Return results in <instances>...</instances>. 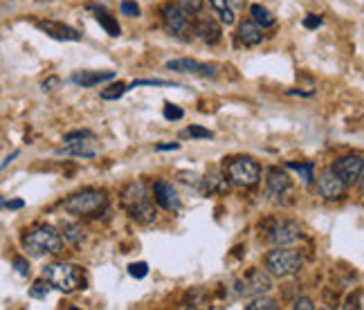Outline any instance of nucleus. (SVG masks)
<instances>
[{
    "instance_id": "nucleus-1",
    "label": "nucleus",
    "mask_w": 364,
    "mask_h": 310,
    "mask_svg": "<svg viewBox=\"0 0 364 310\" xmlns=\"http://www.w3.org/2000/svg\"><path fill=\"white\" fill-rule=\"evenodd\" d=\"M122 207L126 214L137 223H153L155 221V207L151 196L147 193L144 183H131L122 191Z\"/></svg>"
},
{
    "instance_id": "nucleus-2",
    "label": "nucleus",
    "mask_w": 364,
    "mask_h": 310,
    "mask_svg": "<svg viewBox=\"0 0 364 310\" xmlns=\"http://www.w3.org/2000/svg\"><path fill=\"white\" fill-rule=\"evenodd\" d=\"M106 207H108V196H106V191H99V189L76 191L66 202H63V209H66L70 216H76V218L97 216L106 209Z\"/></svg>"
},
{
    "instance_id": "nucleus-3",
    "label": "nucleus",
    "mask_w": 364,
    "mask_h": 310,
    "mask_svg": "<svg viewBox=\"0 0 364 310\" xmlns=\"http://www.w3.org/2000/svg\"><path fill=\"white\" fill-rule=\"evenodd\" d=\"M23 248L28 250L32 256H41V254H59L63 248V236L55 227L41 225L23 236Z\"/></svg>"
},
{
    "instance_id": "nucleus-4",
    "label": "nucleus",
    "mask_w": 364,
    "mask_h": 310,
    "mask_svg": "<svg viewBox=\"0 0 364 310\" xmlns=\"http://www.w3.org/2000/svg\"><path fill=\"white\" fill-rule=\"evenodd\" d=\"M225 176L237 187H256L261 180V166L248 155H239V158L225 160Z\"/></svg>"
},
{
    "instance_id": "nucleus-5",
    "label": "nucleus",
    "mask_w": 364,
    "mask_h": 310,
    "mask_svg": "<svg viewBox=\"0 0 364 310\" xmlns=\"http://www.w3.org/2000/svg\"><path fill=\"white\" fill-rule=\"evenodd\" d=\"M43 277L61 292H74L76 288H84L81 268L72 263H50L43 268Z\"/></svg>"
},
{
    "instance_id": "nucleus-6",
    "label": "nucleus",
    "mask_w": 364,
    "mask_h": 310,
    "mask_svg": "<svg viewBox=\"0 0 364 310\" xmlns=\"http://www.w3.org/2000/svg\"><path fill=\"white\" fill-rule=\"evenodd\" d=\"M304 265V258L297 250L290 248H275L266 254V270L272 277H290L295 272H299V268Z\"/></svg>"
},
{
    "instance_id": "nucleus-7",
    "label": "nucleus",
    "mask_w": 364,
    "mask_h": 310,
    "mask_svg": "<svg viewBox=\"0 0 364 310\" xmlns=\"http://www.w3.org/2000/svg\"><path fill=\"white\" fill-rule=\"evenodd\" d=\"M266 239L275 248H290V245L302 239V227H299L297 221H290V218H277V221L268 225Z\"/></svg>"
},
{
    "instance_id": "nucleus-8",
    "label": "nucleus",
    "mask_w": 364,
    "mask_h": 310,
    "mask_svg": "<svg viewBox=\"0 0 364 310\" xmlns=\"http://www.w3.org/2000/svg\"><path fill=\"white\" fill-rule=\"evenodd\" d=\"M191 14H187L185 9H182L178 3L174 5H164L162 9V23H164V30L171 34V36H178V38H185V34L193 32L191 28V21H189Z\"/></svg>"
},
{
    "instance_id": "nucleus-9",
    "label": "nucleus",
    "mask_w": 364,
    "mask_h": 310,
    "mask_svg": "<svg viewBox=\"0 0 364 310\" xmlns=\"http://www.w3.org/2000/svg\"><path fill=\"white\" fill-rule=\"evenodd\" d=\"M331 169L340 176L346 185H356L364 176V158L362 155H344V158L333 162Z\"/></svg>"
},
{
    "instance_id": "nucleus-10",
    "label": "nucleus",
    "mask_w": 364,
    "mask_h": 310,
    "mask_svg": "<svg viewBox=\"0 0 364 310\" xmlns=\"http://www.w3.org/2000/svg\"><path fill=\"white\" fill-rule=\"evenodd\" d=\"M346 183L333 169H326L317 178V193L324 200H342L346 196Z\"/></svg>"
},
{
    "instance_id": "nucleus-11",
    "label": "nucleus",
    "mask_w": 364,
    "mask_h": 310,
    "mask_svg": "<svg viewBox=\"0 0 364 310\" xmlns=\"http://www.w3.org/2000/svg\"><path fill=\"white\" fill-rule=\"evenodd\" d=\"M153 198L166 212H178L180 209V196H178L176 187L169 185V183H162V180L153 185Z\"/></svg>"
},
{
    "instance_id": "nucleus-12",
    "label": "nucleus",
    "mask_w": 364,
    "mask_h": 310,
    "mask_svg": "<svg viewBox=\"0 0 364 310\" xmlns=\"http://www.w3.org/2000/svg\"><path fill=\"white\" fill-rule=\"evenodd\" d=\"M290 189H292L290 178L285 176L281 169H270V171H268V178H266V191H268V196H270V198L281 200Z\"/></svg>"
},
{
    "instance_id": "nucleus-13",
    "label": "nucleus",
    "mask_w": 364,
    "mask_h": 310,
    "mask_svg": "<svg viewBox=\"0 0 364 310\" xmlns=\"http://www.w3.org/2000/svg\"><path fill=\"white\" fill-rule=\"evenodd\" d=\"M38 30L45 32L50 38H57V41H81V34L68 28L66 23H59V21H38Z\"/></svg>"
},
{
    "instance_id": "nucleus-14",
    "label": "nucleus",
    "mask_w": 364,
    "mask_h": 310,
    "mask_svg": "<svg viewBox=\"0 0 364 310\" xmlns=\"http://www.w3.org/2000/svg\"><path fill=\"white\" fill-rule=\"evenodd\" d=\"M57 155H68V158H84V160H93L97 155L95 139H84V142H70V144L61 147Z\"/></svg>"
},
{
    "instance_id": "nucleus-15",
    "label": "nucleus",
    "mask_w": 364,
    "mask_h": 310,
    "mask_svg": "<svg viewBox=\"0 0 364 310\" xmlns=\"http://www.w3.org/2000/svg\"><path fill=\"white\" fill-rule=\"evenodd\" d=\"M239 41L245 47H254L263 41V28L254 21H243L239 25Z\"/></svg>"
},
{
    "instance_id": "nucleus-16",
    "label": "nucleus",
    "mask_w": 364,
    "mask_h": 310,
    "mask_svg": "<svg viewBox=\"0 0 364 310\" xmlns=\"http://www.w3.org/2000/svg\"><path fill=\"white\" fill-rule=\"evenodd\" d=\"M115 79V70H97V72H76L70 76V81L81 86V88H93V86H99L103 81H110Z\"/></svg>"
},
{
    "instance_id": "nucleus-17",
    "label": "nucleus",
    "mask_w": 364,
    "mask_h": 310,
    "mask_svg": "<svg viewBox=\"0 0 364 310\" xmlns=\"http://www.w3.org/2000/svg\"><path fill=\"white\" fill-rule=\"evenodd\" d=\"M193 34H196L200 41L205 43H216L220 38V25L214 18H198L196 25H193Z\"/></svg>"
},
{
    "instance_id": "nucleus-18",
    "label": "nucleus",
    "mask_w": 364,
    "mask_h": 310,
    "mask_svg": "<svg viewBox=\"0 0 364 310\" xmlns=\"http://www.w3.org/2000/svg\"><path fill=\"white\" fill-rule=\"evenodd\" d=\"M245 290L248 292H258L263 294L272 288V275L268 272V270H252V272L245 277Z\"/></svg>"
},
{
    "instance_id": "nucleus-19",
    "label": "nucleus",
    "mask_w": 364,
    "mask_h": 310,
    "mask_svg": "<svg viewBox=\"0 0 364 310\" xmlns=\"http://www.w3.org/2000/svg\"><path fill=\"white\" fill-rule=\"evenodd\" d=\"M88 9H90V11H95V18H97V23H99L101 28L106 30L110 36H120V34H122L120 23H117V18H115V16H110L106 9H99V7H93V5H90Z\"/></svg>"
},
{
    "instance_id": "nucleus-20",
    "label": "nucleus",
    "mask_w": 364,
    "mask_h": 310,
    "mask_svg": "<svg viewBox=\"0 0 364 310\" xmlns=\"http://www.w3.org/2000/svg\"><path fill=\"white\" fill-rule=\"evenodd\" d=\"M166 70L180 72V74H200L203 63H198L196 59H174L166 63Z\"/></svg>"
},
{
    "instance_id": "nucleus-21",
    "label": "nucleus",
    "mask_w": 364,
    "mask_h": 310,
    "mask_svg": "<svg viewBox=\"0 0 364 310\" xmlns=\"http://www.w3.org/2000/svg\"><path fill=\"white\" fill-rule=\"evenodd\" d=\"M210 5L214 9V14L218 16V21L223 25H234L237 23V16H234V9L229 7L227 0H210Z\"/></svg>"
},
{
    "instance_id": "nucleus-22",
    "label": "nucleus",
    "mask_w": 364,
    "mask_h": 310,
    "mask_svg": "<svg viewBox=\"0 0 364 310\" xmlns=\"http://www.w3.org/2000/svg\"><path fill=\"white\" fill-rule=\"evenodd\" d=\"M285 169L297 171L304 185H310L315 180V162H285Z\"/></svg>"
},
{
    "instance_id": "nucleus-23",
    "label": "nucleus",
    "mask_w": 364,
    "mask_h": 310,
    "mask_svg": "<svg viewBox=\"0 0 364 310\" xmlns=\"http://www.w3.org/2000/svg\"><path fill=\"white\" fill-rule=\"evenodd\" d=\"M250 16H252L254 23L261 25L263 30H266V28H275V23H277V18L272 16L263 5H252V7H250Z\"/></svg>"
},
{
    "instance_id": "nucleus-24",
    "label": "nucleus",
    "mask_w": 364,
    "mask_h": 310,
    "mask_svg": "<svg viewBox=\"0 0 364 310\" xmlns=\"http://www.w3.org/2000/svg\"><path fill=\"white\" fill-rule=\"evenodd\" d=\"M227 176H220V173H210L205 178V189L207 191H225L227 189Z\"/></svg>"
},
{
    "instance_id": "nucleus-25",
    "label": "nucleus",
    "mask_w": 364,
    "mask_h": 310,
    "mask_svg": "<svg viewBox=\"0 0 364 310\" xmlns=\"http://www.w3.org/2000/svg\"><path fill=\"white\" fill-rule=\"evenodd\" d=\"M55 288L52 286V283L43 277V279H38V281H34L32 286H30V297H34V299H43V297H47L50 294V290Z\"/></svg>"
},
{
    "instance_id": "nucleus-26",
    "label": "nucleus",
    "mask_w": 364,
    "mask_h": 310,
    "mask_svg": "<svg viewBox=\"0 0 364 310\" xmlns=\"http://www.w3.org/2000/svg\"><path fill=\"white\" fill-rule=\"evenodd\" d=\"M63 241L70 245H79L84 241V227L79 225H66L63 227Z\"/></svg>"
},
{
    "instance_id": "nucleus-27",
    "label": "nucleus",
    "mask_w": 364,
    "mask_h": 310,
    "mask_svg": "<svg viewBox=\"0 0 364 310\" xmlns=\"http://www.w3.org/2000/svg\"><path fill=\"white\" fill-rule=\"evenodd\" d=\"M128 90V86L126 84H113V86H108V88H103L101 90V99H106V101H115V99H120L124 93Z\"/></svg>"
},
{
    "instance_id": "nucleus-28",
    "label": "nucleus",
    "mask_w": 364,
    "mask_h": 310,
    "mask_svg": "<svg viewBox=\"0 0 364 310\" xmlns=\"http://www.w3.org/2000/svg\"><path fill=\"white\" fill-rule=\"evenodd\" d=\"M185 117V110H182L180 106H176V103H171V101H166L164 103V120H169V122H178V120H182Z\"/></svg>"
},
{
    "instance_id": "nucleus-29",
    "label": "nucleus",
    "mask_w": 364,
    "mask_h": 310,
    "mask_svg": "<svg viewBox=\"0 0 364 310\" xmlns=\"http://www.w3.org/2000/svg\"><path fill=\"white\" fill-rule=\"evenodd\" d=\"M182 135H185V137H198V139H212L214 137V133L210 131V128H203V126H189Z\"/></svg>"
},
{
    "instance_id": "nucleus-30",
    "label": "nucleus",
    "mask_w": 364,
    "mask_h": 310,
    "mask_svg": "<svg viewBox=\"0 0 364 310\" xmlns=\"http://www.w3.org/2000/svg\"><path fill=\"white\" fill-rule=\"evenodd\" d=\"M279 306L272 302V299H266V297H258L252 304L245 306V310H277Z\"/></svg>"
},
{
    "instance_id": "nucleus-31",
    "label": "nucleus",
    "mask_w": 364,
    "mask_h": 310,
    "mask_svg": "<svg viewBox=\"0 0 364 310\" xmlns=\"http://www.w3.org/2000/svg\"><path fill=\"white\" fill-rule=\"evenodd\" d=\"M84 139H95V133H90V131H72V133L63 135V142H66V144H70V142H84Z\"/></svg>"
},
{
    "instance_id": "nucleus-32",
    "label": "nucleus",
    "mask_w": 364,
    "mask_h": 310,
    "mask_svg": "<svg viewBox=\"0 0 364 310\" xmlns=\"http://www.w3.org/2000/svg\"><path fill=\"white\" fill-rule=\"evenodd\" d=\"M128 275H131L133 279H144L149 275V265L144 261H140V263H131L128 265Z\"/></svg>"
},
{
    "instance_id": "nucleus-33",
    "label": "nucleus",
    "mask_w": 364,
    "mask_h": 310,
    "mask_svg": "<svg viewBox=\"0 0 364 310\" xmlns=\"http://www.w3.org/2000/svg\"><path fill=\"white\" fill-rule=\"evenodd\" d=\"M176 3L187 11V14H198L203 9V0H176Z\"/></svg>"
},
{
    "instance_id": "nucleus-34",
    "label": "nucleus",
    "mask_w": 364,
    "mask_h": 310,
    "mask_svg": "<svg viewBox=\"0 0 364 310\" xmlns=\"http://www.w3.org/2000/svg\"><path fill=\"white\" fill-rule=\"evenodd\" d=\"M120 9H122V14L128 16V18H137L140 16V7H137V3H133V0H122Z\"/></svg>"
},
{
    "instance_id": "nucleus-35",
    "label": "nucleus",
    "mask_w": 364,
    "mask_h": 310,
    "mask_svg": "<svg viewBox=\"0 0 364 310\" xmlns=\"http://www.w3.org/2000/svg\"><path fill=\"white\" fill-rule=\"evenodd\" d=\"M137 86H166V88H180L178 84L166 81V79H137V81H133V88H137Z\"/></svg>"
},
{
    "instance_id": "nucleus-36",
    "label": "nucleus",
    "mask_w": 364,
    "mask_h": 310,
    "mask_svg": "<svg viewBox=\"0 0 364 310\" xmlns=\"http://www.w3.org/2000/svg\"><path fill=\"white\" fill-rule=\"evenodd\" d=\"M11 265H14V270H16L21 277H28L30 275V263L25 261L23 256H14V258H11Z\"/></svg>"
},
{
    "instance_id": "nucleus-37",
    "label": "nucleus",
    "mask_w": 364,
    "mask_h": 310,
    "mask_svg": "<svg viewBox=\"0 0 364 310\" xmlns=\"http://www.w3.org/2000/svg\"><path fill=\"white\" fill-rule=\"evenodd\" d=\"M295 308L297 310H315V304H313V299H308V297H299L295 302Z\"/></svg>"
},
{
    "instance_id": "nucleus-38",
    "label": "nucleus",
    "mask_w": 364,
    "mask_h": 310,
    "mask_svg": "<svg viewBox=\"0 0 364 310\" xmlns=\"http://www.w3.org/2000/svg\"><path fill=\"white\" fill-rule=\"evenodd\" d=\"M322 25V16H315V14H308L306 18H304V28H308V30H317Z\"/></svg>"
},
{
    "instance_id": "nucleus-39",
    "label": "nucleus",
    "mask_w": 364,
    "mask_h": 310,
    "mask_svg": "<svg viewBox=\"0 0 364 310\" xmlns=\"http://www.w3.org/2000/svg\"><path fill=\"white\" fill-rule=\"evenodd\" d=\"M57 86H61V79H59V76H50L47 81H43V93H52V90H55Z\"/></svg>"
},
{
    "instance_id": "nucleus-40",
    "label": "nucleus",
    "mask_w": 364,
    "mask_h": 310,
    "mask_svg": "<svg viewBox=\"0 0 364 310\" xmlns=\"http://www.w3.org/2000/svg\"><path fill=\"white\" fill-rule=\"evenodd\" d=\"M178 149H180L178 142H169V144H158V147H155V151H178Z\"/></svg>"
},
{
    "instance_id": "nucleus-41",
    "label": "nucleus",
    "mask_w": 364,
    "mask_h": 310,
    "mask_svg": "<svg viewBox=\"0 0 364 310\" xmlns=\"http://www.w3.org/2000/svg\"><path fill=\"white\" fill-rule=\"evenodd\" d=\"M5 205V209H23L25 207V202L18 198V200H9V202H3Z\"/></svg>"
},
{
    "instance_id": "nucleus-42",
    "label": "nucleus",
    "mask_w": 364,
    "mask_h": 310,
    "mask_svg": "<svg viewBox=\"0 0 364 310\" xmlns=\"http://www.w3.org/2000/svg\"><path fill=\"white\" fill-rule=\"evenodd\" d=\"M14 158H18V151H14V153H11V155H7V158L3 160V169H7V166H9V162L14 160Z\"/></svg>"
},
{
    "instance_id": "nucleus-43",
    "label": "nucleus",
    "mask_w": 364,
    "mask_h": 310,
    "mask_svg": "<svg viewBox=\"0 0 364 310\" xmlns=\"http://www.w3.org/2000/svg\"><path fill=\"white\" fill-rule=\"evenodd\" d=\"M360 193H362V196H364V176L360 178Z\"/></svg>"
}]
</instances>
